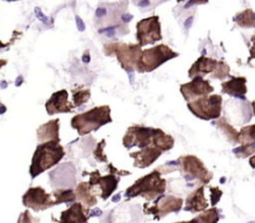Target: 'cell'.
Here are the masks:
<instances>
[{
  "label": "cell",
  "mask_w": 255,
  "mask_h": 223,
  "mask_svg": "<svg viewBox=\"0 0 255 223\" xmlns=\"http://www.w3.org/2000/svg\"><path fill=\"white\" fill-rule=\"evenodd\" d=\"M157 129L143 126H131L127 130L124 137V145L126 149L139 147L143 149L147 146H153V137L156 135Z\"/></svg>",
  "instance_id": "9c48e42d"
},
{
  "label": "cell",
  "mask_w": 255,
  "mask_h": 223,
  "mask_svg": "<svg viewBox=\"0 0 255 223\" xmlns=\"http://www.w3.org/2000/svg\"><path fill=\"white\" fill-rule=\"evenodd\" d=\"M5 46V44H2L1 41H0V49H1V47H4Z\"/></svg>",
  "instance_id": "ee69618b"
},
{
  "label": "cell",
  "mask_w": 255,
  "mask_h": 223,
  "mask_svg": "<svg viewBox=\"0 0 255 223\" xmlns=\"http://www.w3.org/2000/svg\"><path fill=\"white\" fill-rule=\"evenodd\" d=\"M105 145H106V140H102V141H100V144H97L96 149H95V157H96L97 161L100 162H107L106 155L104 154Z\"/></svg>",
  "instance_id": "4dcf8cb0"
},
{
  "label": "cell",
  "mask_w": 255,
  "mask_h": 223,
  "mask_svg": "<svg viewBox=\"0 0 255 223\" xmlns=\"http://www.w3.org/2000/svg\"><path fill=\"white\" fill-rule=\"evenodd\" d=\"M64 156V149L60 146L59 141L56 140L45 141L44 144L39 145L32 156L31 166H30V175L32 179L59 164Z\"/></svg>",
  "instance_id": "6da1fadb"
},
{
  "label": "cell",
  "mask_w": 255,
  "mask_h": 223,
  "mask_svg": "<svg viewBox=\"0 0 255 223\" xmlns=\"http://www.w3.org/2000/svg\"><path fill=\"white\" fill-rule=\"evenodd\" d=\"M54 197L56 205L67 204V202L75 201L76 199L75 192L71 189H57L56 191H54Z\"/></svg>",
  "instance_id": "484cf974"
},
{
  "label": "cell",
  "mask_w": 255,
  "mask_h": 223,
  "mask_svg": "<svg viewBox=\"0 0 255 223\" xmlns=\"http://www.w3.org/2000/svg\"><path fill=\"white\" fill-rule=\"evenodd\" d=\"M59 124V119H55L49 121L47 124H44L42 126H40L39 130H37V140H39L40 142L51 141V140L60 141Z\"/></svg>",
  "instance_id": "7402d4cb"
},
{
  "label": "cell",
  "mask_w": 255,
  "mask_h": 223,
  "mask_svg": "<svg viewBox=\"0 0 255 223\" xmlns=\"http://www.w3.org/2000/svg\"><path fill=\"white\" fill-rule=\"evenodd\" d=\"M105 14H106V9H105V7H100V9L96 11L97 17H102Z\"/></svg>",
  "instance_id": "8d00e7d4"
},
{
  "label": "cell",
  "mask_w": 255,
  "mask_h": 223,
  "mask_svg": "<svg viewBox=\"0 0 255 223\" xmlns=\"http://www.w3.org/2000/svg\"><path fill=\"white\" fill-rule=\"evenodd\" d=\"M96 215L97 216H100V215H101V211H100V210H95V211L90 215V217H94V216H96Z\"/></svg>",
  "instance_id": "74e56055"
},
{
  "label": "cell",
  "mask_w": 255,
  "mask_h": 223,
  "mask_svg": "<svg viewBox=\"0 0 255 223\" xmlns=\"http://www.w3.org/2000/svg\"><path fill=\"white\" fill-rule=\"evenodd\" d=\"M219 220L218 211L216 209H211L198 216V219H194L192 222H217Z\"/></svg>",
  "instance_id": "83f0119b"
},
{
  "label": "cell",
  "mask_w": 255,
  "mask_h": 223,
  "mask_svg": "<svg viewBox=\"0 0 255 223\" xmlns=\"http://www.w3.org/2000/svg\"><path fill=\"white\" fill-rule=\"evenodd\" d=\"M167 189V181L162 177L159 170H154L151 174L137 180L128 190H126L125 196L127 200L142 196L148 201L163 195Z\"/></svg>",
  "instance_id": "7a4b0ae2"
},
{
  "label": "cell",
  "mask_w": 255,
  "mask_h": 223,
  "mask_svg": "<svg viewBox=\"0 0 255 223\" xmlns=\"http://www.w3.org/2000/svg\"><path fill=\"white\" fill-rule=\"evenodd\" d=\"M238 141L242 145H254L255 144V125L246 126L239 131Z\"/></svg>",
  "instance_id": "d4e9b609"
},
{
  "label": "cell",
  "mask_w": 255,
  "mask_h": 223,
  "mask_svg": "<svg viewBox=\"0 0 255 223\" xmlns=\"http://www.w3.org/2000/svg\"><path fill=\"white\" fill-rule=\"evenodd\" d=\"M234 154L238 157H249L255 154V145H242V147L234 150Z\"/></svg>",
  "instance_id": "f1b7e54d"
},
{
  "label": "cell",
  "mask_w": 255,
  "mask_h": 223,
  "mask_svg": "<svg viewBox=\"0 0 255 223\" xmlns=\"http://www.w3.org/2000/svg\"><path fill=\"white\" fill-rule=\"evenodd\" d=\"M234 21L242 27H255V12L252 9L244 10L234 17Z\"/></svg>",
  "instance_id": "cb8c5ba5"
},
{
  "label": "cell",
  "mask_w": 255,
  "mask_h": 223,
  "mask_svg": "<svg viewBox=\"0 0 255 223\" xmlns=\"http://www.w3.org/2000/svg\"><path fill=\"white\" fill-rule=\"evenodd\" d=\"M249 164H251V166L253 167V169H255V155L251 159V161H249Z\"/></svg>",
  "instance_id": "f35d334b"
},
{
  "label": "cell",
  "mask_w": 255,
  "mask_h": 223,
  "mask_svg": "<svg viewBox=\"0 0 255 223\" xmlns=\"http://www.w3.org/2000/svg\"><path fill=\"white\" fill-rule=\"evenodd\" d=\"M76 170L72 164H64L50 174V181L55 189H71L76 182Z\"/></svg>",
  "instance_id": "7c38bea8"
},
{
  "label": "cell",
  "mask_w": 255,
  "mask_h": 223,
  "mask_svg": "<svg viewBox=\"0 0 255 223\" xmlns=\"http://www.w3.org/2000/svg\"><path fill=\"white\" fill-rule=\"evenodd\" d=\"M182 205H183V200L179 197L162 196L161 195L159 197H157L153 206L149 207L146 205L147 207H144V214H151L159 220L172 212H178L182 209Z\"/></svg>",
  "instance_id": "30bf717a"
},
{
  "label": "cell",
  "mask_w": 255,
  "mask_h": 223,
  "mask_svg": "<svg viewBox=\"0 0 255 223\" xmlns=\"http://www.w3.org/2000/svg\"><path fill=\"white\" fill-rule=\"evenodd\" d=\"M6 64V61H5V60H0V67L2 66V65H5Z\"/></svg>",
  "instance_id": "7bdbcfd3"
},
{
  "label": "cell",
  "mask_w": 255,
  "mask_h": 223,
  "mask_svg": "<svg viewBox=\"0 0 255 223\" xmlns=\"http://www.w3.org/2000/svg\"><path fill=\"white\" fill-rule=\"evenodd\" d=\"M192 21H193V16H191V17H189V19H188V21H186V27L191 26Z\"/></svg>",
  "instance_id": "ab89813d"
},
{
  "label": "cell",
  "mask_w": 255,
  "mask_h": 223,
  "mask_svg": "<svg viewBox=\"0 0 255 223\" xmlns=\"http://www.w3.org/2000/svg\"><path fill=\"white\" fill-rule=\"evenodd\" d=\"M76 24H77V27H79L80 31H84V30H85V24H84V21H82V20H81V17H79V16L76 17Z\"/></svg>",
  "instance_id": "d590c367"
},
{
  "label": "cell",
  "mask_w": 255,
  "mask_h": 223,
  "mask_svg": "<svg viewBox=\"0 0 255 223\" xmlns=\"http://www.w3.org/2000/svg\"><path fill=\"white\" fill-rule=\"evenodd\" d=\"M222 91L231 96L244 99L247 94V79L246 77H232L229 81L222 84Z\"/></svg>",
  "instance_id": "d6986e66"
},
{
  "label": "cell",
  "mask_w": 255,
  "mask_h": 223,
  "mask_svg": "<svg viewBox=\"0 0 255 223\" xmlns=\"http://www.w3.org/2000/svg\"><path fill=\"white\" fill-rule=\"evenodd\" d=\"M86 212L89 214V209L84 207L81 202L74 204L69 210L64 211L61 214V219L60 221L64 223H77V222H87L89 217H87Z\"/></svg>",
  "instance_id": "ac0fdd59"
},
{
  "label": "cell",
  "mask_w": 255,
  "mask_h": 223,
  "mask_svg": "<svg viewBox=\"0 0 255 223\" xmlns=\"http://www.w3.org/2000/svg\"><path fill=\"white\" fill-rule=\"evenodd\" d=\"M137 41L139 46L151 45L162 39L161 24L158 16H151L142 19L137 22Z\"/></svg>",
  "instance_id": "ba28073f"
},
{
  "label": "cell",
  "mask_w": 255,
  "mask_h": 223,
  "mask_svg": "<svg viewBox=\"0 0 255 223\" xmlns=\"http://www.w3.org/2000/svg\"><path fill=\"white\" fill-rule=\"evenodd\" d=\"M222 96L219 95H204V96L197 97V99L188 101L189 111L193 112L197 117L202 120L219 119L222 112Z\"/></svg>",
  "instance_id": "8992f818"
},
{
  "label": "cell",
  "mask_w": 255,
  "mask_h": 223,
  "mask_svg": "<svg viewBox=\"0 0 255 223\" xmlns=\"http://www.w3.org/2000/svg\"><path fill=\"white\" fill-rule=\"evenodd\" d=\"M45 107H46V111L49 115L71 112L74 110V105L69 102V94H67L66 90H60V91L52 94Z\"/></svg>",
  "instance_id": "9a60e30c"
},
{
  "label": "cell",
  "mask_w": 255,
  "mask_h": 223,
  "mask_svg": "<svg viewBox=\"0 0 255 223\" xmlns=\"http://www.w3.org/2000/svg\"><path fill=\"white\" fill-rule=\"evenodd\" d=\"M122 17H124V20H125V21H129V20L132 19V16H131V15H126V14H125L124 16H122Z\"/></svg>",
  "instance_id": "60d3db41"
},
{
  "label": "cell",
  "mask_w": 255,
  "mask_h": 223,
  "mask_svg": "<svg viewBox=\"0 0 255 223\" xmlns=\"http://www.w3.org/2000/svg\"><path fill=\"white\" fill-rule=\"evenodd\" d=\"M181 92L187 101H191L197 97L209 95L211 92H213V87L209 84V81L204 80L202 76H196L191 82L182 85Z\"/></svg>",
  "instance_id": "4fadbf2b"
},
{
  "label": "cell",
  "mask_w": 255,
  "mask_h": 223,
  "mask_svg": "<svg viewBox=\"0 0 255 223\" xmlns=\"http://www.w3.org/2000/svg\"><path fill=\"white\" fill-rule=\"evenodd\" d=\"M206 2H208V0H189V1L184 5V7L188 9V7H191L192 5H196V4L201 5V4H206Z\"/></svg>",
  "instance_id": "d6a6232c"
},
{
  "label": "cell",
  "mask_w": 255,
  "mask_h": 223,
  "mask_svg": "<svg viewBox=\"0 0 255 223\" xmlns=\"http://www.w3.org/2000/svg\"><path fill=\"white\" fill-rule=\"evenodd\" d=\"M35 14L37 15V17H39V19L41 20L42 22H45V24H47V19H46V16H45V15L42 14L41 10H40L39 7H36V9H35Z\"/></svg>",
  "instance_id": "836d02e7"
},
{
  "label": "cell",
  "mask_w": 255,
  "mask_h": 223,
  "mask_svg": "<svg viewBox=\"0 0 255 223\" xmlns=\"http://www.w3.org/2000/svg\"><path fill=\"white\" fill-rule=\"evenodd\" d=\"M7 1H15V0H7Z\"/></svg>",
  "instance_id": "bcb514c9"
},
{
  "label": "cell",
  "mask_w": 255,
  "mask_h": 223,
  "mask_svg": "<svg viewBox=\"0 0 255 223\" xmlns=\"http://www.w3.org/2000/svg\"><path fill=\"white\" fill-rule=\"evenodd\" d=\"M213 77L214 79H224L229 75V66L223 61H219L218 66H217L216 71L213 72Z\"/></svg>",
  "instance_id": "f546056e"
},
{
  "label": "cell",
  "mask_w": 255,
  "mask_h": 223,
  "mask_svg": "<svg viewBox=\"0 0 255 223\" xmlns=\"http://www.w3.org/2000/svg\"><path fill=\"white\" fill-rule=\"evenodd\" d=\"M251 59H255V35L252 37V47H251Z\"/></svg>",
  "instance_id": "e575fe53"
},
{
  "label": "cell",
  "mask_w": 255,
  "mask_h": 223,
  "mask_svg": "<svg viewBox=\"0 0 255 223\" xmlns=\"http://www.w3.org/2000/svg\"><path fill=\"white\" fill-rule=\"evenodd\" d=\"M216 125L222 130V131H223L224 136L228 139L229 142H232V144H239V141H238L239 132L237 131L233 126H231V125L228 124V121H227L224 117L219 119L218 121H217Z\"/></svg>",
  "instance_id": "603a6c76"
},
{
  "label": "cell",
  "mask_w": 255,
  "mask_h": 223,
  "mask_svg": "<svg viewBox=\"0 0 255 223\" xmlns=\"http://www.w3.org/2000/svg\"><path fill=\"white\" fill-rule=\"evenodd\" d=\"M177 56H178V52L173 51L169 46L158 45V46L141 51V55L137 60L136 69L138 72H151L166 61Z\"/></svg>",
  "instance_id": "5b68a950"
},
{
  "label": "cell",
  "mask_w": 255,
  "mask_h": 223,
  "mask_svg": "<svg viewBox=\"0 0 255 223\" xmlns=\"http://www.w3.org/2000/svg\"><path fill=\"white\" fill-rule=\"evenodd\" d=\"M177 1H179V2H181V1H184V0H177Z\"/></svg>",
  "instance_id": "f6af8a7d"
},
{
  "label": "cell",
  "mask_w": 255,
  "mask_h": 223,
  "mask_svg": "<svg viewBox=\"0 0 255 223\" xmlns=\"http://www.w3.org/2000/svg\"><path fill=\"white\" fill-rule=\"evenodd\" d=\"M184 180L188 182V187H193L196 184L206 185L212 180L213 175L207 170L203 162L196 156H182L176 162Z\"/></svg>",
  "instance_id": "277c9868"
},
{
  "label": "cell",
  "mask_w": 255,
  "mask_h": 223,
  "mask_svg": "<svg viewBox=\"0 0 255 223\" xmlns=\"http://www.w3.org/2000/svg\"><path fill=\"white\" fill-rule=\"evenodd\" d=\"M22 204L27 209H31L34 211H42V210L55 206L56 202L42 187H32V189L27 190L26 194L24 195Z\"/></svg>",
  "instance_id": "8fae6325"
},
{
  "label": "cell",
  "mask_w": 255,
  "mask_h": 223,
  "mask_svg": "<svg viewBox=\"0 0 255 223\" xmlns=\"http://www.w3.org/2000/svg\"><path fill=\"white\" fill-rule=\"evenodd\" d=\"M141 47L138 44H124V42H115L105 46V54L109 56H116L121 66L126 71H132L136 69L137 60L141 55Z\"/></svg>",
  "instance_id": "52a82bcc"
},
{
  "label": "cell",
  "mask_w": 255,
  "mask_h": 223,
  "mask_svg": "<svg viewBox=\"0 0 255 223\" xmlns=\"http://www.w3.org/2000/svg\"><path fill=\"white\" fill-rule=\"evenodd\" d=\"M111 121L112 119L110 106H100L94 107L90 111L72 117L71 126L79 132L80 136H85L90 132L99 130L104 125L110 124Z\"/></svg>",
  "instance_id": "3957f363"
},
{
  "label": "cell",
  "mask_w": 255,
  "mask_h": 223,
  "mask_svg": "<svg viewBox=\"0 0 255 223\" xmlns=\"http://www.w3.org/2000/svg\"><path fill=\"white\" fill-rule=\"evenodd\" d=\"M208 209V202L204 196V187L201 186L198 190L187 197L184 210L188 212H201Z\"/></svg>",
  "instance_id": "ffe728a7"
},
{
  "label": "cell",
  "mask_w": 255,
  "mask_h": 223,
  "mask_svg": "<svg viewBox=\"0 0 255 223\" xmlns=\"http://www.w3.org/2000/svg\"><path fill=\"white\" fill-rule=\"evenodd\" d=\"M90 181L89 184L91 186H99L101 190V197L104 200H107V197L111 196L114 191L116 190L117 185H119L120 177L114 176V175H109V176H100L99 171H95L89 174Z\"/></svg>",
  "instance_id": "5bb4252c"
},
{
  "label": "cell",
  "mask_w": 255,
  "mask_h": 223,
  "mask_svg": "<svg viewBox=\"0 0 255 223\" xmlns=\"http://www.w3.org/2000/svg\"><path fill=\"white\" fill-rule=\"evenodd\" d=\"M211 194H212V206H216L217 204L219 202V200H221L222 195H223V192L221 191L219 189H217V187H211Z\"/></svg>",
  "instance_id": "1f68e13d"
},
{
  "label": "cell",
  "mask_w": 255,
  "mask_h": 223,
  "mask_svg": "<svg viewBox=\"0 0 255 223\" xmlns=\"http://www.w3.org/2000/svg\"><path fill=\"white\" fill-rule=\"evenodd\" d=\"M90 95L91 92L89 89L74 90V107H80L86 104L90 99Z\"/></svg>",
  "instance_id": "4316f807"
},
{
  "label": "cell",
  "mask_w": 255,
  "mask_h": 223,
  "mask_svg": "<svg viewBox=\"0 0 255 223\" xmlns=\"http://www.w3.org/2000/svg\"><path fill=\"white\" fill-rule=\"evenodd\" d=\"M89 56H90V54H89V51H87L86 54H85V56H84V61H85V62H86V61L89 62V61H90V57H89Z\"/></svg>",
  "instance_id": "b9f144b4"
},
{
  "label": "cell",
  "mask_w": 255,
  "mask_h": 223,
  "mask_svg": "<svg viewBox=\"0 0 255 223\" xmlns=\"http://www.w3.org/2000/svg\"><path fill=\"white\" fill-rule=\"evenodd\" d=\"M75 196L87 209H90V207L95 206L97 204L94 187L90 184H87V182H81V184L77 185L76 189H75Z\"/></svg>",
  "instance_id": "44dd1931"
},
{
  "label": "cell",
  "mask_w": 255,
  "mask_h": 223,
  "mask_svg": "<svg viewBox=\"0 0 255 223\" xmlns=\"http://www.w3.org/2000/svg\"><path fill=\"white\" fill-rule=\"evenodd\" d=\"M219 61L217 60L211 59V57L201 56L196 62L193 64V66L191 67V70L188 71L189 77H196V76H203L207 74H213L216 71L217 66H218Z\"/></svg>",
  "instance_id": "e0dca14e"
},
{
  "label": "cell",
  "mask_w": 255,
  "mask_h": 223,
  "mask_svg": "<svg viewBox=\"0 0 255 223\" xmlns=\"http://www.w3.org/2000/svg\"><path fill=\"white\" fill-rule=\"evenodd\" d=\"M162 150L157 149V147H143L139 150L138 152H132L131 157L134 159V166L138 169H146V167L151 166L156 160L162 155Z\"/></svg>",
  "instance_id": "2e32d148"
}]
</instances>
